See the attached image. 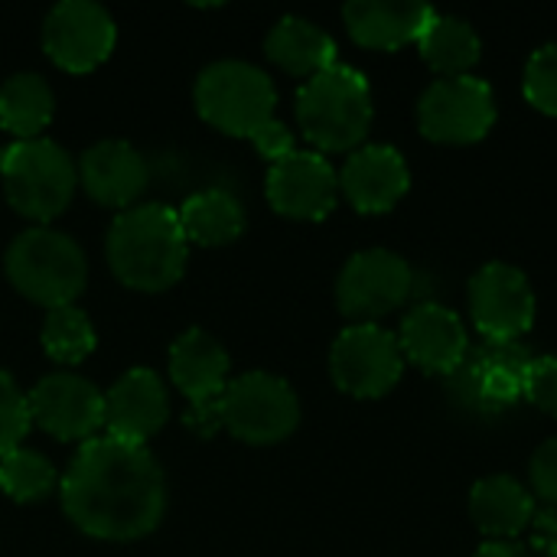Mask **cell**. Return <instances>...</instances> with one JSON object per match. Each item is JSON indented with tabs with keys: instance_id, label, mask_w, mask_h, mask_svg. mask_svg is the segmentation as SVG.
<instances>
[{
	"instance_id": "obj_1",
	"label": "cell",
	"mask_w": 557,
	"mask_h": 557,
	"mask_svg": "<svg viewBox=\"0 0 557 557\" xmlns=\"http://www.w3.org/2000/svg\"><path fill=\"white\" fill-rule=\"evenodd\" d=\"M62 509L91 539L134 542L163 522L166 480L144 447L91 437L62 476Z\"/></svg>"
},
{
	"instance_id": "obj_2",
	"label": "cell",
	"mask_w": 557,
	"mask_h": 557,
	"mask_svg": "<svg viewBox=\"0 0 557 557\" xmlns=\"http://www.w3.org/2000/svg\"><path fill=\"white\" fill-rule=\"evenodd\" d=\"M186 245L176 209L150 202L114 219L108 232V261L124 287L153 294L183 277Z\"/></svg>"
},
{
	"instance_id": "obj_3",
	"label": "cell",
	"mask_w": 557,
	"mask_h": 557,
	"mask_svg": "<svg viewBox=\"0 0 557 557\" xmlns=\"http://www.w3.org/2000/svg\"><path fill=\"white\" fill-rule=\"evenodd\" d=\"M304 137L323 153H352L372 127V91L359 69L330 65L297 91Z\"/></svg>"
},
{
	"instance_id": "obj_4",
	"label": "cell",
	"mask_w": 557,
	"mask_h": 557,
	"mask_svg": "<svg viewBox=\"0 0 557 557\" xmlns=\"http://www.w3.org/2000/svg\"><path fill=\"white\" fill-rule=\"evenodd\" d=\"M7 277L33 304L55 310L72 307L85 290L88 264L82 248L52 228H29L7 248Z\"/></svg>"
},
{
	"instance_id": "obj_5",
	"label": "cell",
	"mask_w": 557,
	"mask_h": 557,
	"mask_svg": "<svg viewBox=\"0 0 557 557\" xmlns=\"http://www.w3.org/2000/svg\"><path fill=\"white\" fill-rule=\"evenodd\" d=\"M7 202L36 222L55 219L75 193L78 173L72 157L52 140H16L0 153Z\"/></svg>"
},
{
	"instance_id": "obj_6",
	"label": "cell",
	"mask_w": 557,
	"mask_h": 557,
	"mask_svg": "<svg viewBox=\"0 0 557 557\" xmlns=\"http://www.w3.org/2000/svg\"><path fill=\"white\" fill-rule=\"evenodd\" d=\"M277 91L274 82L251 62L222 59L202 69L196 82L199 114L232 137H251L274 117Z\"/></svg>"
},
{
	"instance_id": "obj_7",
	"label": "cell",
	"mask_w": 557,
	"mask_h": 557,
	"mask_svg": "<svg viewBox=\"0 0 557 557\" xmlns=\"http://www.w3.org/2000/svg\"><path fill=\"white\" fill-rule=\"evenodd\" d=\"M535 356L522 343H486L470 346L457 372L447 379L450 398L483 418H496L525 401V379Z\"/></svg>"
},
{
	"instance_id": "obj_8",
	"label": "cell",
	"mask_w": 557,
	"mask_h": 557,
	"mask_svg": "<svg viewBox=\"0 0 557 557\" xmlns=\"http://www.w3.org/2000/svg\"><path fill=\"white\" fill-rule=\"evenodd\" d=\"M219 418L228 434L245 444L268 447L287 441L300 424V401L294 388L268 372H248L219 398Z\"/></svg>"
},
{
	"instance_id": "obj_9",
	"label": "cell",
	"mask_w": 557,
	"mask_h": 557,
	"mask_svg": "<svg viewBox=\"0 0 557 557\" xmlns=\"http://www.w3.org/2000/svg\"><path fill=\"white\" fill-rule=\"evenodd\" d=\"M496 124V95L476 75L437 78L418 101V127L434 144H476Z\"/></svg>"
},
{
	"instance_id": "obj_10",
	"label": "cell",
	"mask_w": 557,
	"mask_h": 557,
	"mask_svg": "<svg viewBox=\"0 0 557 557\" xmlns=\"http://www.w3.org/2000/svg\"><path fill=\"white\" fill-rule=\"evenodd\" d=\"M414 290L411 264L388 248H369L352 255L336 281V307L352 323H379L405 307Z\"/></svg>"
},
{
	"instance_id": "obj_11",
	"label": "cell",
	"mask_w": 557,
	"mask_h": 557,
	"mask_svg": "<svg viewBox=\"0 0 557 557\" xmlns=\"http://www.w3.org/2000/svg\"><path fill=\"white\" fill-rule=\"evenodd\" d=\"M405 372V356L398 336L379 323H352L343 330L330 349V375L339 392L352 398L388 395Z\"/></svg>"
},
{
	"instance_id": "obj_12",
	"label": "cell",
	"mask_w": 557,
	"mask_h": 557,
	"mask_svg": "<svg viewBox=\"0 0 557 557\" xmlns=\"http://www.w3.org/2000/svg\"><path fill=\"white\" fill-rule=\"evenodd\" d=\"M467 304L486 343H519L535 326L539 313L529 277L506 261H490L470 277Z\"/></svg>"
},
{
	"instance_id": "obj_13",
	"label": "cell",
	"mask_w": 557,
	"mask_h": 557,
	"mask_svg": "<svg viewBox=\"0 0 557 557\" xmlns=\"http://www.w3.org/2000/svg\"><path fill=\"white\" fill-rule=\"evenodd\" d=\"M42 49L65 72H91L114 49V20L91 0H62L42 23Z\"/></svg>"
},
{
	"instance_id": "obj_14",
	"label": "cell",
	"mask_w": 557,
	"mask_h": 557,
	"mask_svg": "<svg viewBox=\"0 0 557 557\" xmlns=\"http://www.w3.org/2000/svg\"><path fill=\"white\" fill-rule=\"evenodd\" d=\"M339 173L323 153L294 150L290 157L271 163L268 173V202L274 212L300 222H320L336 209Z\"/></svg>"
},
{
	"instance_id": "obj_15",
	"label": "cell",
	"mask_w": 557,
	"mask_h": 557,
	"mask_svg": "<svg viewBox=\"0 0 557 557\" xmlns=\"http://www.w3.org/2000/svg\"><path fill=\"white\" fill-rule=\"evenodd\" d=\"M26 401L33 424L59 441H91V434L104 424V395L72 372L46 375Z\"/></svg>"
},
{
	"instance_id": "obj_16",
	"label": "cell",
	"mask_w": 557,
	"mask_h": 557,
	"mask_svg": "<svg viewBox=\"0 0 557 557\" xmlns=\"http://www.w3.org/2000/svg\"><path fill=\"white\" fill-rule=\"evenodd\" d=\"M401 356L424 375L450 379L463 356L470 352V336L463 320L444 304H418L398 333Z\"/></svg>"
},
{
	"instance_id": "obj_17",
	"label": "cell",
	"mask_w": 557,
	"mask_h": 557,
	"mask_svg": "<svg viewBox=\"0 0 557 557\" xmlns=\"http://www.w3.org/2000/svg\"><path fill=\"white\" fill-rule=\"evenodd\" d=\"M411 186V170L392 144H366L352 150L339 170V193L352 209L379 215L395 209Z\"/></svg>"
},
{
	"instance_id": "obj_18",
	"label": "cell",
	"mask_w": 557,
	"mask_h": 557,
	"mask_svg": "<svg viewBox=\"0 0 557 557\" xmlns=\"http://www.w3.org/2000/svg\"><path fill=\"white\" fill-rule=\"evenodd\" d=\"M170 418V398L157 372L131 369L104 395V428L108 437L121 444L144 447Z\"/></svg>"
},
{
	"instance_id": "obj_19",
	"label": "cell",
	"mask_w": 557,
	"mask_h": 557,
	"mask_svg": "<svg viewBox=\"0 0 557 557\" xmlns=\"http://www.w3.org/2000/svg\"><path fill=\"white\" fill-rule=\"evenodd\" d=\"M434 13V7L408 0H352L343 7L349 36L366 49H401L418 42Z\"/></svg>"
},
{
	"instance_id": "obj_20",
	"label": "cell",
	"mask_w": 557,
	"mask_h": 557,
	"mask_svg": "<svg viewBox=\"0 0 557 557\" xmlns=\"http://www.w3.org/2000/svg\"><path fill=\"white\" fill-rule=\"evenodd\" d=\"M173 385L189 398V408L219 405L228 388V352L202 330H186L170 349Z\"/></svg>"
},
{
	"instance_id": "obj_21",
	"label": "cell",
	"mask_w": 557,
	"mask_h": 557,
	"mask_svg": "<svg viewBox=\"0 0 557 557\" xmlns=\"http://www.w3.org/2000/svg\"><path fill=\"white\" fill-rule=\"evenodd\" d=\"M82 186L101 206H131L147 189V163L124 140H101L82 157Z\"/></svg>"
},
{
	"instance_id": "obj_22",
	"label": "cell",
	"mask_w": 557,
	"mask_h": 557,
	"mask_svg": "<svg viewBox=\"0 0 557 557\" xmlns=\"http://www.w3.org/2000/svg\"><path fill=\"white\" fill-rule=\"evenodd\" d=\"M539 506L529 486L496 473L470 490V519L490 542H516L535 519Z\"/></svg>"
},
{
	"instance_id": "obj_23",
	"label": "cell",
	"mask_w": 557,
	"mask_h": 557,
	"mask_svg": "<svg viewBox=\"0 0 557 557\" xmlns=\"http://www.w3.org/2000/svg\"><path fill=\"white\" fill-rule=\"evenodd\" d=\"M264 52L271 62H277L284 72L313 78L336 65V42L326 29L304 16H284L274 23V29L264 39Z\"/></svg>"
},
{
	"instance_id": "obj_24",
	"label": "cell",
	"mask_w": 557,
	"mask_h": 557,
	"mask_svg": "<svg viewBox=\"0 0 557 557\" xmlns=\"http://www.w3.org/2000/svg\"><path fill=\"white\" fill-rule=\"evenodd\" d=\"M418 52L441 78H457L470 75V69L480 62L483 39L470 20L454 13H434V20L418 39Z\"/></svg>"
},
{
	"instance_id": "obj_25",
	"label": "cell",
	"mask_w": 557,
	"mask_h": 557,
	"mask_svg": "<svg viewBox=\"0 0 557 557\" xmlns=\"http://www.w3.org/2000/svg\"><path fill=\"white\" fill-rule=\"evenodd\" d=\"M176 215L186 242H196L202 248L228 245L245 232V209L225 189H202L189 196Z\"/></svg>"
},
{
	"instance_id": "obj_26",
	"label": "cell",
	"mask_w": 557,
	"mask_h": 557,
	"mask_svg": "<svg viewBox=\"0 0 557 557\" xmlns=\"http://www.w3.org/2000/svg\"><path fill=\"white\" fill-rule=\"evenodd\" d=\"M52 88L36 72H20L0 85V124L20 140H36V134L52 121Z\"/></svg>"
},
{
	"instance_id": "obj_27",
	"label": "cell",
	"mask_w": 557,
	"mask_h": 557,
	"mask_svg": "<svg viewBox=\"0 0 557 557\" xmlns=\"http://www.w3.org/2000/svg\"><path fill=\"white\" fill-rule=\"evenodd\" d=\"M42 349L49 359L75 366L95 349V326L78 307H55L42 323Z\"/></svg>"
},
{
	"instance_id": "obj_28",
	"label": "cell",
	"mask_w": 557,
	"mask_h": 557,
	"mask_svg": "<svg viewBox=\"0 0 557 557\" xmlns=\"http://www.w3.org/2000/svg\"><path fill=\"white\" fill-rule=\"evenodd\" d=\"M55 486V470L52 463L36 454V450H13L0 457V490L16 499V503H36L49 496Z\"/></svg>"
},
{
	"instance_id": "obj_29",
	"label": "cell",
	"mask_w": 557,
	"mask_h": 557,
	"mask_svg": "<svg viewBox=\"0 0 557 557\" xmlns=\"http://www.w3.org/2000/svg\"><path fill=\"white\" fill-rule=\"evenodd\" d=\"M522 91L532 108L557 117V42H545L529 55Z\"/></svg>"
},
{
	"instance_id": "obj_30",
	"label": "cell",
	"mask_w": 557,
	"mask_h": 557,
	"mask_svg": "<svg viewBox=\"0 0 557 557\" xmlns=\"http://www.w3.org/2000/svg\"><path fill=\"white\" fill-rule=\"evenodd\" d=\"M29 424L33 418H29L26 395L16 388V382L7 372H0V457L20 450Z\"/></svg>"
},
{
	"instance_id": "obj_31",
	"label": "cell",
	"mask_w": 557,
	"mask_h": 557,
	"mask_svg": "<svg viewBox=\"0 0 557 557\" xmlns=\"http://www.w3.org/2000/svg\"><path fill=\"white\" fill-rule=\"evenodd\" d=\"M525 401L557 418V356H539L525 379Z\"/></svg>"
},
{
	"instance_id": "obj_32",
	"label": "cell",
	"mask_w": 557,
	"mask_h": 557,
	"mask_svg": "<svg viewBox=\"0 0 557 557\" xmlns=\"http://www.w3.org/2000/svg\"><path fill=\"white\" fill-rule=\"evenodd\" d=\"M529 476H532L535 496H539L545 506H555L557 509V437L545 441V444L535 450L532 467H529Z\"/></svg>"
},
{
	"instance_id": "obj_33",
	"label": "cell",
	"mask_w": 557,
	"mask_h": 557,
	"mask_svg": "<svg viewBox=\"0 0 557 557\" xmlns=\"http://www.w3.org/2000/svg\"><path fill=\"white\" fill-rule=\"evenodd\" d=\"M248 140H251V144L258 147V153L268 157L271 163H277V160H284V157L294 153V134H290L287 124H281L277 117H271L268 124H261Z\"/></svg>"
},
{
	"instance_id": "obj_34",
	"label": "cell",
	"mask_w": 557,
	"mask_h": 557,
	"mask_svg": "<svg viewBox=\"0 0 557 557\" xmlns=\"http://www.w3.org/2000/svg\"><path fill=\"white\" fill-rule=\"evenodd\" d=\"M532 548L539 555L557 557V509L555 506H542L532 519Z\"/></svg>"
},
{
	"instance_id": "obj_35",
	"label": "cell",
	"mask_w": 557,
	"mask_h": 557,
	"mask_svg": "<svg viewBox=\"0 0 557 557\" xmlns=\"http://www.w3.org/2000/svg\"><path fill=\"white\" fill-rule=\"evenodd\" d=\"M473 557H532V552L519 542H486Z\"/></svg>"
}]
</instances>
